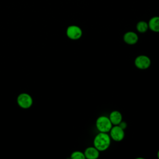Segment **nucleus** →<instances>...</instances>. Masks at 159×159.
I'll list each match as a JSON object with an SVG mask.
<instances>
[{
    "mask_svg": "<svg viewBox=\"0 0 159 159\" xmlns=\"http://www.w3.org/2000/svg\"><path fill=\"white\" fill-rule=\"evenodd\" d=\"M111 138L107 133L99 132L94 138L93 146L99 152H103L108 149L111 145Z\"/></svg>",
    "mask_w": 159,
    "mask_h": 159,
    "instance_id": "f257e3e1",
    "label": "nucleus"
},
{
    "mask_svg": "<svg viewBox=\"0 0 159 159\" xmlns=\"http://www.w3.org/2000/svg\"><path fill=\"white\" fill-rule=\"evenodd\" d=\"M112 125L109 117L106 116H99L96 121V127L99 132L108 133Z\"/></svg>",
    "mask_w": 159,
    "mask_h": 159,
    "instance_id": "f03ea898",
    "label": "nucleus"
},
{
    "mask_svg": "<svg viewBox=\"0 0 159 159\" xmlns=\"http://www.w3.org/2000/svg\"><path fill=\"white\" fill-rule=\"evenodd\" d=\"M17 103L20 107L27 109L32 106L33 99L29 94L22 93H20L17 98Z\"/></svg>",
    "mask_w": 159,
    "mask_h": 159,
    "instance_id": "7ed1b4c3",
    "label": "nucleus"
},
{
    "mask_svg": "<svg viewBox=\"0 0 159 159\" xmlns=\"http://www.w3.org/2000/svg\"><path fill=\"white\" fill-rule=\"evenodd\" d=\"M109 132L111 140L116 142L122 141L125 137L124 129H123L119 125H112Z\"/></svg>",
    "mask_w": 159,
    "mask_h": 159,
    "instance_id": "20e7f679",
    "label": "nucleus"
},
{
    "mask_svg": "<svg viewBox=\"0 0 159 159\" xmlns=\"http://www.w3.org/2000/svg\"><path fill=\"white\" fill-rule=\"evenodd\" d=\"M66 34L70 39L76 40L80 39L82 37L83 31L79 26L76 25H71L67 27Z\"/></svg>",
    "mask_w": 159,
    "mask_h": 159,
    "instance_id": "39448f33",
    "label": "nucleus"
},
{
    "mask_svg": "<svg viewBox=\"0 0 159 159\" xmlns=\"http://www.w3.org/2000/svg\"><path fill=\"white\" fill-rule=\"evenodd\" d=\"M134 65L139 69L146 70L150 67L151 60L147 55H140L135 58Z\"/></svg>",
    "mask_w": 159,
    "mask_h": 159,
    "instance_id": "423d86ee",
    "label": "nucleus"
},
{
    "mask_svg": "<svg viewBox=\"0 0 159 159\" xmlns=\"http://www.w3.org/2000/svg\"><path fill=\"white\" fill-rule=\"evenodd\" d=\"M123 40L128 45H134L139 40L138 35L132 31H129L124 34Z\"/></svg>",
    "mask_w": 159,
    "mask_h": 159,
    "instance_id": "0eeeda50",
    "label": "nucleus"
},
{
    "mask_svg": "<svg viewBox=\"0 0 159 159\" xmlns=\"http://www.w3.org/2000/svg\"><path fill=\"white\" fill-rule=\"evenodd\" d=\"M99 151L94 146L86 148L84 152L85 158L96 159L99 156Z\"/></svg>",
    "mask_w": 159,
    "mask_h": 159,
    "instance_id": "6e6552de",
    "label": "nucleus"
},
{
    "mask_svg": "<svg viewBox=\"0 0 159 159\" xmlns=\"http://www.w3.org/2000/svg\"><path fill=\"white\" fill-rule=\"evenodd\" d=\"M109 118L113 125H119L122 120V114L118 111H112L109 116Z\"/></svg>",
    "mask_w": 159,
    "mask_h": 159,
    "instance_id": "1a4fd4ad",
    "label": "nucleus"
},
{
    "mask_svg": "<svg viewBox=\"0 0 159 159\" xmlns=\"http://www.w3.org/2000/svg\"><path fill=\"white\" fill-rule=\"evenodd\" d=\"M148 29L154 32H159V16L152 17L148 22Z\"/></svg>",
    "mask_w": 159,
    "mask_h": 159,
    "instance_id": "9d476101",
    "label": "nucleus"
},
{
    "mask_svg": "<svg viewBox=\"0 0 159 159\" xmlns=\"http://www.w3.org/2000/svg\"><path fill=\"white\" fill-rule=\"evenodd\" d=\"M136 29L140 33H145L148 29V23L144 20L139 21L136 25Z\"/></svg>",
    "mask_w": 159,
    "mask_h": 159,
    "instance_id": "9b49d317",
    "label": "nucleus"
},
{
    "mask_svg": "<svg viewBox=\"0 0 159 159\" xmlns=\"http://www.w3.org/2000/svg\"><path fill=\"white\" fill-rule=\"evenodd\" d=\"M70 158L71 159H84L85 157L84 152L81 151H75L71 153Z\"/></svg>",
    "mask_w": 159,
    "mask_h": 159,
    "instance_id": "f8f14e48",
    "label": "nucleus"
},
{
    "mask_svg": "<svg viewBox=\"0 0 159 159\" xmlns=\"http://www.w3.org/2000/svg\"><path fill=\"white\" fill-rule=\"evenodd\" d=\"M119 125L120 127H121L123 129L125 130V129L127 127V123H126L125 122L122 120V121L120 122V124H119Z\"/></svg>",
    "mask_w": 159,
    "mask_h": 159,
    "instance_id": "ddd939ff",
    "label": "nucleus"
},
{
    "mask_svg": "<svg viewBox=\"0 0 159 159\" xmlns=\"http://www.w3.org/2000/svg\"><path fill=\"white\" fill-rule=\"evenodd\" d=\"M157 157H158V158H159V150H158V152H157Z\"/></svg>",
    "mask_w": 159,
    "mask_h": 159,
    "instance_id": "4468645a",
    "label": "nucleus"
}]
</instances>
